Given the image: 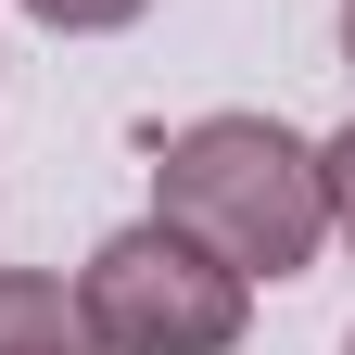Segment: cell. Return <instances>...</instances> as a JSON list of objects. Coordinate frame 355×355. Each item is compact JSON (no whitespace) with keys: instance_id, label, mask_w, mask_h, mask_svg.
I'll return each mask as SVG.
<instances>
[{"instance_id":"3957f363","label":"cell","mask_w":355,"mask_h":355,"mask_svg":"<svg viewBox=\"0 0 355 355\" xmlns=\"http://www.w3.org/2000/svg\"><path fill=\"white\" fill-rule=\"evenodd\" d=\"M0 355H102L51 266H0Z\"/></svg>"},{"instance_id":"8992f818","label":"cell","mask_w":355,"mask_h":355,"mask_svg":"<svg viewBox=\"0 0 355 355\" xmlns=\"http://www.w3.org/2000/svg\"><path fill=\"white\" fill-rule=\"evenodd\" d=\"M343 64H355V0H343Z\"/></svg>"},{"instance_id":"277c9868","label":"cell","mask_w":355,"mask_h":355,"mask_svg":"<svg viewBox=\"0 0 355 355\" xmlns=\"http://www.w3.org/2000/svg\"><path fill=\"white\" fill-rule=\"evenodd\" d=\"M38 26H64V38H102V26H140L153 0H26Z\"/></svg>"},{"instance_id":"52a82bcc","label":"cell","mask_w":355,"mask_h":355,"mask_svg":"<svg viewBox=\"0 0 355 355\" xmlns=\"http://www.w3.org/2000/svg\"><path fill=\"white\" fill-rule=\"evenodd\" d=\"M343 355H355V330H343Z\"/></svg>"},{"instance_id":"5b68a950","label":"cell","mask_w":355,"mask_h":355,"mask_svg":"<svg viewBox=\"0 0 355 355\" xmlns=\"http://www.w3.org/2000/svg\"><path fill=\"white\" fill-rule=\"evenodd\" d=\"M318 178H330V229L355 241V127H343V140H318Z\"/></svg>"},{"instance_id":"6da1fadb","label":"cell","mask_w":355,"mask_h":355,"mask_svg":"<svg viewBox=\"0 0 355 355\" xmlns=\"http://www.w3.org/2000/svg\"><path fill=\"white\" fill-rule=\"evenodd\" d=\"M153 216L241 279H304L330 241V178L279 114H191L178 140H153Z\"/></svg>"},{"instance_id":"7a4b0ae2","label":"cell","mask_w":355,"mask_h":355,"mask_svg":"<svg viewBox=\"0 0 355 355\" xmlns=\"http://www.w3.org/2000/svg\"><path fill=\"white\" fill-rule=\"evenodd\" d=\"M76 318H89L102 355H229L241 318H254V279L216 266L191 229L140 216V229H114L76 266Z\"/></svg>"}]
</instances>
